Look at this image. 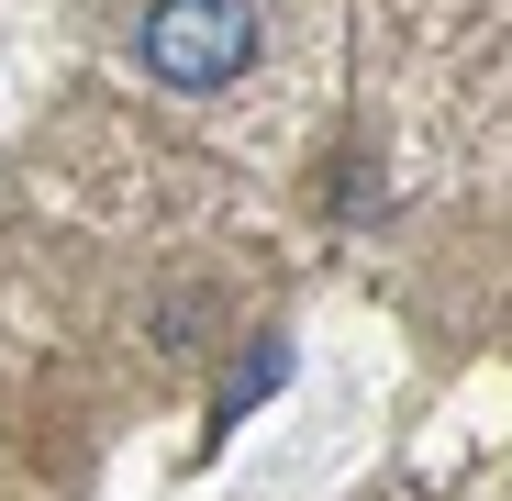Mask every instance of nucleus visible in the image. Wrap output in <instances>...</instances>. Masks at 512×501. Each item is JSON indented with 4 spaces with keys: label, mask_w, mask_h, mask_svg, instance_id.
Here are the masks:
<instances>
[{
    "label": "nucleus",
    "mask_w": 512,
    "mask_h": 501,
    "mask_svg": "<svg viewBox=\"0 0 512 501\" xmlns=\"http://www.w3.org/2000/svg\"><path fill=\"white\" fill-rule=\"evenodd\" d=\"M145 78L156 90H223V78H245V56H256V0H156L145 12Z\"/></svg>",
    "instance_id": "nucleus-1"
}]
</instances>
